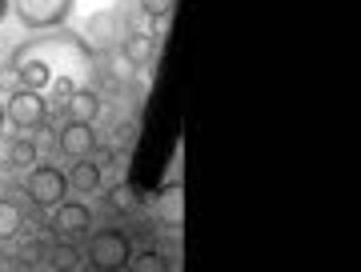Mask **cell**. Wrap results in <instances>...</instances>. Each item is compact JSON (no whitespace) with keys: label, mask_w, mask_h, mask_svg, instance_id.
<instances>
[{"label":"cell","mask_w":361,"mask_h":272,"mask_svg":"<svg viewBox=\"0 0 361 272\" xmlns=\"http://www.w3.org/2000/svg\"><path fill=\"white\" fill-rule=\"evenodd\" d=\"M4 72H13L16 89L28 92H44L61 77L73 80L77 89H92V77L101 72V56L73 28H49V32H37L13 44Z\"/></svg>","instance_id":"cell-1"},{"label":"cell","mask_w":361,"mask_h":272,"mask_svg":"<svg viewBox=\"0 0 361 272\" xmlns=\"http://www.w3.org/2000/svg\"><path fill=\"white\" fill-rule=\"evenodd\" d=\"M97 129L92 124H73V120H65V129L56 132V148H61V156H68V160H85V156H97Z\"/></svg>","instance_id":"cell-8"},{"label":"cell","mask_w":361,"mask_h":272,"mask_svg":"<svg viewBox=\"0 0 361 272\" xmlns=\"http://www.w3.org/2000/svg\"><path fill=\"white\" fill-rule=\"evenodd\" d=\"M37 164V141H28L25 132L13 136V169H32Z\"/></svg>","instance_id":"cell-16"},{"label":"cell","mask_w":361,"mask_h":272,"mask_svg":"<svg viewBox=\"0 0 361 272\" xmlns=\"http://www.w3.org/2000/svg\"><path fill=\"white\" fill-rule=\"evenodd\" d=\"M80 264H85V257H80V248L73 245V240H56V245L49 248V268L52 272H77Z\"/></svg>","instance_id":"cell-12"},{"label":"cell","mask_w":361,"mask_h":272,"mask_svg":"<svg viewBox=\"0 0 361 272\" xmlns=\"http://www.w3.org/2000/svg\"><path fill=\"white\" fill-rule=\"evenodd\" d=\"M8 8L28 32H49V28H65L73 0H8Z\"/></svg>","instance_id":"cell-6"},{"label":"cell","mask_w":361,"mask_h":272,"mask_svg":"<svg viewBox=\"0 0 361 272\" xmlns=\"http://www.w3.org/2000/svg\"><path fill=\"white\" fill-rule=\"evenodd\" d=\"M133 141H137V120H125V124H116V144L133 148Z\"/></svg>","instance_id":"cell-20"},{"label":"cell","mask_w":361,"mask_h":272,"mask_svg":"<svg viewBox=\"0 0 361 272\" xmlns=\"http://www.w3.org/2000/svg\"><path fill=\"white\" fill-rule=\"evenodd\" d=\"M125 272H173V260L165 252H157V248H141V252H133Z\"/></svg>","instance_id":"cell-13"},{"label":"cell","mask_w":361,"mask_h":272,"mask_svg":"<svg viewBox=\"0 0 361 272\" xmlns=\"http://www.w3.org/2000/svg\"><path fill=\"white\" fill-rule=\"evenodd\" d=\"M25 196L37 208L52 212L61 200H68L65 169H56V164H32V169H28V176H25Z\"/></svg>","instance_id":"cell-5"},{"label":"cell","mask_w":361,"mask_h":272,"mask_svg":"<svg viewBox=\"0 0 361 272\" xmlns=\"http://www.w3.org/2000/svg\"><path fill=\"white\" fill-rule=\"evenodd\" d=\"M101 108H104V101H101V92H97V89H77L65 101V108H61V112H65L73 124H97Z\"/></svg>","instance_id":"cell-10"},{"label":"cell","mask_w":361,"mask_h":272,"mask_svg":"<svg viewBox=\"0 0 361 272\" xmlns=\"http://www.w3.org/2000/svg\"><path fill=\"white\" fill-rule=\"evenodd\" d=\"M68 181V193H80V196H92L104 188V169L97 164V156H85V160H73L65 172Z\"/></svg>","instance_id":"cell-9"},{"label":"cell","mask_w":361,"mask_h":272,"mask_svg":"<svg viewBox=\"0 0 361 272\" xmlns=\"http://www.w3.org/2000/svg\"><path fill=\"white\" fill-rule=\"evenodd\" d=\"M49 101L44 92H28V89H16L8 101H4V124H13L16 132H40L49 124Z\"/></svg>","instance_id":"cell-4"},{"label":"cell","mask_w":361,"mask_h":272,"mask_svg":"<svg viewBox=\"0 0 361 272\" xmlns=\"http://www.w3.org/2000/svg\"><path fill=\"white\" fill-rule=\"evenodd\" d=\"M0 172H13V136L0 132Z\"/></svg>","instance_id":"cell-19"},{"label":"cell","mask_w":361,"mask_h":272,"mask_svg":"<svg viewBox=\"0 0 361 272\" xmlns=\"http://www.w3.org/2000/svg\"><path fill=\"white\" fill-rule=\"evenodd\" d=\"M0 132H4V104H0Z\"/></svg>","instance_id":"cell-22"},{"label":"cell","mask_w":361,"mask_h":272,"mask_svg":"<svg viewBox=\"0 0 361 272\" xmlns=\"http://www.w3.org/2000/svg\"><path fill=\"white\" fill-rule=\"evenodd\" d=\"M49 233L56 240H80L92 233V208L85 200H61L49 212Z\"/></svg>","instance_id":"cell-7"},{"label":"cell","mask_w":361,"mask_h":272,"mask_svg":"<svg viewBox=\"0 0 361 272\" xmlns=\"http://www.w3.org/2000/svg\"><path fill=\"white\" fill-rule=\"evenodd\" d=\"M157 216H161V221L169 224V228H177L180 224V200H177V184H173V188H165V193H161V200H157Z\"/></svg>","instance_id":"cell-15"},{"label":"cell","mask_w":361,"mask_h":272,"mask_svg":"<svg viewBox=\"0 0 361 272\" xmlns=\"http://www.w3.org/2000/svg\"><path fill=\"white\" fill-rule=\"evenodd\" d=\"M157 44L161 40L153 37V32H129V37L121 40V60L129 68H145V65H153V56H157Z\"/></svg>","instance_id":"cell-11"},{"label":"cell","mask_w":361,"mask_h":272,"mask_svg":"<svg viewBox=\"0 0 361 272\" xmlns=\"http://www.w3.org/2000/svg\"><path fill=\"white\" fill-rule=\"evenodd\" d=\"M4 13H8V0H0V20H4Z\"/></svg>","instance_id":"cell-21"},{"label":"cell","mask_w":361,"mask_h":272,"mask_svg":"<svg viewBox=\"0 0 361 272\" xmlns=\"http://www.w3.org/2000/svg\"><path fill=\"white\" fill-rule=\"evenodd\" d=\"M20 228H25V212H20V205L8 200V196H0V245L13 240V236H20Z\"/></svg>","instance_id":"cell-14"},{"label":"cell","mask_w":361,"mask_h":272,"mask_svg":"<svg viewBox=\"0 0 361 272\" xmlns=\"http://www.w3.org/2000/svg\"><path fill=\"white\" fill-rule=\"evenodd\" d=\"M80 257H85V264L92 272H125V264L133 257L129 233H121V228H97V233L85 236Z\"/></svg>","instance_id":"cell-2"},{"label":"cell","mask_w":361,"mask_h":272,"mask_svg":"<svg viewBox=\"0 0 361 272\" xmlns=\"http://www.w3.org/2000/svg\"><path fill=\"white\" fill-rule=\"evenodd\" d=\"M133 32V20L125 8H101V13L89 16V25H85V44H89L97 56H104V52H116L121 48V40Z\"/></svg>","instance_id":"cell-3"},{"label":"cell","mask_w":361,"mask_h":272,"mask_svg":"<svg viewBox=\"0 0 361 272\" xmlns=\"http://www.w3.org/2000/svg\"><path fill=\"white\" fill-rule=\"evenodd\" d=\"M169 13H173V0H141V16L149 20H169Z\"/></svg>","instance_id":"cell-17"},{"label":"cell","mask_w":361,"mask_h":272,"mask_svg":"<svg viewBox=\"0 0 361 272\" xmlns=\"http://www.w3.org/2000/svg\"><path fill=\"white\" fill-rule=\"evenodd\" d=\"M109 200H113V208H133V188L116 184V188H109Z\"/></svg>","instance_id":"cell-18"}]
</instances>
